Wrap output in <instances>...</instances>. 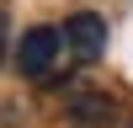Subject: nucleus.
<instances>
[{
    "label": "nucleus",
    "mask_w": 133,
    "mask_h": 128,
    "mask_svg": "<svg viewBox=\"0 0 133 128\" xmlns=\"http://www.w3.org/2000/svg\"><path fill=\"white\" fill-rule=\"evenodd\" d=\"M64 59H69L64 27H27L21 43H16V69L27 75V80H48Z\"/></svg>",
    "instance_id": "nucleus-1"
},
{
    "label": "nucleus",
    "mask_w": 133,
    "mask_h": 128,
    "mask_svg": "<svg viewBox=\"0 0 133 128\" xmlns=\"http://www.w3.org/2000/svg\"><path fill=\"white\" fill-rule=\"evenodd\" d=\"M64 43H69V59L75 64H96L107 53V21L96 11H80V16L64 21Z\"/></svg>",
    "instance_id": "nucleus-2"
},
{
    "label": "nucleus",
    "mask_w": 133,
    "mask_h": 128,
    "mask_svg": "<svg viewBox=\"0 0 133 128\" xmlns=\"http://www.w3.org/2000/svg\"><path fill=\"white\" fill-rule=\"evenodd\" d=\"M69 112H75V123H91V128H112L117 123V101L101 96V91H75Z\"/></svg>",
    "instance_id": "nucleus-3"
},
{
    "label": "nucleus",
    "mask_w": 133,
    "mask_h": 128,
    "mask_svg": "<svg viewBox=\"0 0 133 128\" xmlns=\"http://www.w3.org/2000/svg\"><path fill=\"white\" fill-rule=\"evenodd\" d=\"M0 59H5V11H0Z\"/></svg>",
    "instance_id": "nucleus-4"
}]
</instances>
